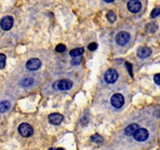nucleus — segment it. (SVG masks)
Here are the masks:
<instances>
[{"instance_id": "393cba45", "label": "nucleus", "mask_w": 160, "mask_h": 150, "mask_svg": "<svg viewBox=\"0 0 160 150\" xmlns=\"http://www.w3.org/2000/svg\"><path fill=\"white\" fill-rule=\"evenodd\" d=\"M104 2H106V3H111V2H114V0H104Z\"/></svg>"}, {"instance_id": "1a4fd4ad", "label": "nucleus", "mask_w": 160, "mask_h": 150, "mask_svg": "<svg viewBox=\"0 0 160 150\" xmlns=\"http://www.w3.org/2000/svg\"><path fill=\"white\" fill-rule=\"evenodd\" d=\"M40 66H41V60L38 58L30 59L29 60L27 61V64H26L27 69L29 70H37L39 69Z\"/></svg>"}, {"instance_id": "39448f33", "label": "nucleus", "mask_w": 160, "mask_h": 150, "mask_svg": "<svg viewBox=\"0 0 160 150\" xmlns=\"http://www.w3.org/2000/svg\"><path fill=\"white\" fill-rule=\"evenodd\" d=\"M130 37H131V36H130V34L128 32L121 31L119 33H118V35L116 36V41L120 46H125L126 44L128 43V41L130 40Z\"/></svg>"}, {"instance_id": "dca6fc26", "label": "nucleus", "mask_w": 160, "mask_h": 150, "mask_svg": "<svg viewBox=\"0 0 160 150\" xmlns=\"http://www.w3.org/2000/svg\"><path fill=\"white\" fill-rule=\"evenodd\" d=\"M91 140L92 142H95V143H102L103 140L102 137L99 134H94L91 137Z\"/></svg>"}, {"instance_id": "0eeeda50", "label": "nucleus", "mask_w": 160, "mask_h": 150, "mask_svg": "<svg viewBox=\"0 0 160 150\" xmlns=\"http://www.w3.org/2000/svg\"><path fill=\"white\" fill-rule=\"evenodd\" d=\"M127 8L131 12L136 13L142 9V3L138 0H130L127 3Z\"/></svg>"}, {"instance_id": "f8f14e48", "label": "nucleus", "mask_w": 160, "mask_h": 150, "mask_svg": "<svg viewBox=\"0 0 160 150\" xmlns=\"http://www.w3.org/2000/svg\"><path fill=\"white\" fill-rule=\"evenodd\" d=\"M140 127H139L137 123H132V124L126 127V130H125V133L127 136H132V135H133L134 133H136V131Z\"/></svg>"}, {"instance_id": "a211bd4d", "label": "nucleus", "mask_w": 160, "mask_h": 150, "mask_svg": "<svg viewBox=\"0 0 160 150\" xmlns=\"http://www.w3.org/2000/svg\"><path fill=\"white\" fill-rule=\"evenodd\" d=\"M32 84H33V79H32V78H25V79H23L22 82V85L25 87L29 86V85H32Z\"/></svg>"}, {"instance_id": "aec40b11", "label": "nucleus", "mask_w": 160, "mask_h": 150, "mask_svg": "<svg viewBox=\"0 0 160 150\" xmlns=\"http://www.w3.org/2000/svg\"><path fill=\"white\" fill-rule=\"evenodd\" d=\"M159 14H160V8H155V9H153V11L151 12L150 16H151L152 18H156V17H158Z\"/></svg>"}, {"instance_id": "a878e982", "label": "nucleus", "mask_w": 160, "mask_h": 150, "mask_svg": "<svg viewBox=\"0 0 160 150\" xmlns=\"http://www.w3.org/2000/svg\"><path fill=\"white\" fill-rule=\"evenodd\" d=\"M56 150H64V149H63V148H57Z\"/></svg>"}, {"instance_id": "f3484780", "label": "nucleus", "mask_w": 160, "mask_h": 150, "mask_svg": "<svg viewBox=\"0 0 160 150\" xmlns=\"http://www.w3.org/2000/svg\"><path fill=\"white\" fill-rule=\"evenodd\" d=\"M6 56L4 53H0V69H4L6 66Z\"/></svg>"}, {"instance_id": "bb28decb", "label": "nucleus", "mask_w": 160, "mask_h": 150, "mask_svg": "<svg viewBox=\"0 0 160 150\" xmlns=\"http://www.w3.org/2000/svg\"><path fill=\"white\" fill-rule=\"evenodd\" d=\"M49 150H55V149H54V148H50V149H49Z\"/></svg>"}, {"instance_id": "9d476101", "label": "nucleus", "mask_w": 160, "mask_h": 150, "mask_svg": "<svg viewBox=\"0 0 160 150\" xmlns=\"http://www.w3.org/2000/svg\"><path fill=\"white\" fill-rule=\"evenodd\" d=\"M64 117L59 113H52L48 116V120L50 122V123L53 125H59L63 121Z\"/></svg>"}, {"instance_id": "ddd939ff", "label": "nucleus", "mask_w": 160, "mask_h": 150, "mask_svg": "<svg viewBox=\"0 0 160 150\" xmlns=\"http://www.w3.org/2000/svg\"><path fill=\"white\" fill-rule=\"evenodd\" d=\"M84 48H75L73 50H71L70 52H69V55L71 56V57H79L80 55H82L83 53H84Z\"/></svg>"}, {"instance_id": "423d86ee", "label": "nucleus", "mask_w": 160, "mask_h": 150, "mask_svg": "<svg viewBox=\"0 0 160 150\" xmlns=\"http://www.w3.org/2000/svg\"><path fill=\"white\" fill-rule=\"evenodd\" d=\"M133 138L137 141H145L149 138V132L144 128H139L136 133L133 134Z\"/></svg>"}, {"instance_id": "9b49d317", "label": "nucleus", "mask_w": 160, "mask_h": 150, "mask_svg": "<svg viewBox=\"0 0 160 150\" xmlns=\"http://www.w3.org/2000/svg\"><path fill=\"white\" fill-rule=\"evenodd\" d=\"M151 53H152V50L149 47H146V46L140 47L137 51L138 57L141 58V59H145V58L149 57L151 55Z\"/></svg>"}, {"instance_id": "f03ea898", "label": "nucleus", "mask_w": 160, "mask_h": 150, "mask_svg": "<svg viewBox=\"0 0 160 150\" xmlns=\"http://www.w3.org/2000/svg\"><path fill=\"white\" fill-rule=\"evenodd\" d=\"M110 103L116 109H120L125 103V98L121 93H115L110 99Z\"/></svg>"}, {"instance_id": "4be33fe9", "label": "nucleus", "mask_w": 160, "mask_h": 150, "mask_svg": "<svg viewBox=\"0 0 160 150\" xmlns=\"http://www.w3.org/2000/svg\"><path fill=\"white\" fill-rule=\"evenodd\" d=\"M98 47V45L96 43H91L90 45H88V49L90 50V51H94V50H96Z\"/></svg>"}, {"instance_id": "4468645a", "label": "nucleus", "mask_w": 160, "mask_h": 150, "mask_svg": "<svg viewBox=\"0 0 160 150\" xmlns=\"http://www.w3.org/2000/svg\"><path fill=\"white\" fill-rule=\"evenodd\" d=\"M11 107V103L8 100H5L0 102V113H4L10 109Z\"/></svg>"}, {"instance_id": "6e6552de", "label": "nucleus", "mask_w": 160, "mask_h": 150, "mask_svg": "<svg viewBox=\"0 0 160 150\" xmlns=\"http://www.w3.org/2000/svg\"><path fill=\"white\" fill-rule=\"evenodd\" d=\"M57 88L59 90L62 91H66L71 89V87L73 86V82L69 79H62L61 81H58L57 83Z\"/></svg>"}, {"instance_id": "5701e85b", "label": "nucleus", "mask_w": 160, "mask_h": 150, "mask_svg": "<svg viewBox=\"0 0 160 150\" xmlns=\"http://www.w3.org/2000/svg\"><path fill=\"white\" fill-rule=\"evenodd\" d=\"M126 68L128 69V72H129V74L131 75V76H132V65L129 62H126Z\"/></svg>"}, {"instance_id": "412c9836", "label": "nucleus", "mask_w": 160, "mask_h": 150, "mask_svg": "<svg viewBox=\"0 0 160 150\" xmlns=\"http://www.w3.org/2000/svg\"><path fill=\"white\" fill-rule=\"evenodd\" d=\"M81 63V59L78 57H75L72 59V60H71V64L73 65V66H78V65H79Z\"/></svg>"}, {"instance_id": "6ab92c4d", "label": "nucleus", "mask_w": 160, "mask_h": 150, "mask_svg": "<svg viewBox=\"0 0 160 150\" xmlns=\"http://www.w3.org/2000/svg\"><path fill=\"white\" fill-rule=\"evenodd\" d=\"M66 50V46H64L63 44H59L56 47H55V51L57 52H65Z\"/></svg>"}, {"instance_id": "b1692460", "label": "nucleus", "mask_w": 160, "mask_h": 150, "mask_svg": "<svg viewBox=\"0 0 160 150\" xmlns=\"http://www.w3.org/2000/svg\"><path fill=\"white\" fill-rule=\"evenodd\" d=\"M154 81L157 85H160V73L159 74H157V75H155Z\"/></svg>"}, {"instance_id": "7ed1b4c3", "label": "nucleus", "mask_w": 160, "mask_h": 150, "mask_svg": "<svg viewBox=\"0 0 160 150\" xmlns=\"http://www.w3.org/2000/svg\"><path fill=\"white\" fill-rule=\"evenodd\" d=\"M118 78V73L114 69H109L106 71L104 75V79L109 84H113Z\"/></svg>"}, {"instance_id": "2eb2a0df", "label": "nucleus", "mask_w": 160, "mask_h": 150, "mask_svg": "<svg viewBox=\"0 0 160 150\" xmlns=\"http://www.w3.org/2000/svg\"><path fill=\"white\" fill-rule=\"evenodd\" d=\"M107 19L109 20V22L113 23L116 22V20H117V15H116V13H115L114 12L112 11H109L108 13H107Z\"/></svg>"}, {"instance_id": "f257e3e1", "label": "nucleus", "mask_w": 160, "mask_h": 150, "mask_svg": "<svg viewBox=\"0 0 160 150\" xmlns=\"http://www.w3.org/2000/svg\"><path fill=\"white\" fill-rule=\"evenodd\" d=\"M18 131H19L20 134L25 138H29L34 133V130H33L32 126L27 123H23L22 124H20V126L18 128Z\"/></svg>"}, {"instance_id": "20e7f679", "label": "nucleus", "mask_w": 160, "mask_h": 150, "mask_svg": "<svg viewBox=\"0 0 160 150\" xmlns=\"http://www.w3.org/2000/svg\"><path fill=\"white\" fill-rule=\"evenodd\" d=\"M12 25H13V18L10 15L5 16L0 22V27L5 31L10 30L12 27Z\"/></svg>"}]
</instances>
